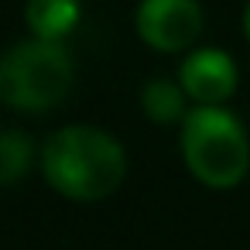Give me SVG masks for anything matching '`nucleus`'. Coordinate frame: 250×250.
I'll list each match as a JSON object with an SVG mask.
<instances>
[{
    "mask_svg": "<svg viewBox=\"0 0 250 250\" xmlns=\"http://www.w3.org/2000/svg\"><path fill=\"white\" fill-rule=\"evenodd\" d=\"M38 165L45 182L72 202H100L113 195L127 175L124 144L89 124H69L48 134Z\"/></svg>",
    "mask_w": 250,
    "mask_h": 250,
    "instance_id": "1",
    "label": "nucleus"
},
{
    "mask_svg": "<svg viewBox=\"0 0 250 250\" xmlns=\"http://www.w3.org/2000/svg\"><path fill=\"white\" fill-rule=\"evenodd\" d=\"M178 144L192 178L209 188H233L250 171L247 127L223 103H199L188 110L178 130Z\"/></svg>",
    "mask_w": 250,
    "mask_h": 250,
    "instance_id": "2",
    "label": "nucleus"
},
{
    "mask_svg": "<svg viewBox=\"0 0 250 250\" xmlns=\"http://www.w3.org/2000/svg\"><path fill=\"white\" fill-rule=\"evenodd\" d=\"M76 83L72 52L52 38H28L0 55V103L21 113L59 106Z\"/></svg>",
    "mask_w": 250,
    "mask_h": 250,
    "instance_id": "3",
    "label": "nucleus"
},
{
    "mask_svg": "<svg viewBox=\"0 0 250 250\" xmlns=\"http://www.w3.org/2000/svg\"><path fill=\"white\" fill-rule=\"evenodd\" d=\"M134 28L147 48L175 55L192 48L202 35V7L199 0H141Z\"/></svg>",
    "mask_w": 250,
    "mask_h": 250,
    "instance_id": "4",
    "label": "nucleus"
},
{
    "mask_svg": "<svg viewBox=\"0 0 250 250\" xmlns=\"http://www.w3.org/2000/svg\"><path fill=\"white\" fill-rule=\"evenodd\" d=\"M178 83L185 86L188 100H195V103H226L240 86V72H236V62L229 52L195 48L182 62Z\"/></svg>",
    "mask_w": 250,
    "mask_h": 250,
    "instance_id": "5",
    "label": "nucleus"
},
{
    "mask_svg": "<svg viewBox=\"0 0 250 250\" xmlns=\"http://www.w3.org/2000/svg\"><path fill=\"white\" fill-rule=\"evenodd\" d=\"M24 21H28L31 35L65 42L76 31V24L83 21V4L79 0H28Z\"/></svg>",
    "mask_w": 250,
    "mask_h": 250,
    "instance_id": "6",
    "label": "nucleus"
},
{
    "mask_svg": "<svg viewBox=\"0 0 250 250\" xmlns=\"http://www.w3.org/2000/svg\"><path fill=\"white\" fill-rule=\"evenodd\" d=\"M185 86L178 79H147L141 89V110L151 124H182L185 120Z\"/></svg>",
    "mask_w": 250,
    "mask_h": 250,
    "instance_id": "7",
    "label": "nucleus"
},
{
    "mask_svg": "<svg viewBox=\"0 0 250 250\" xmlns=\"http://www.w3.org/2000/svg\"><path fill=\"white\" fill-rule=\"evenodd\" d=\"M35 165V141L24 130H0V188L21 182Z\"/></svg>",
    "mask_w": 250,
    "mask_h": 250,
    "instance_id": "8",
    "label": "nucleus"
},
{
    "mask_svg": "<svg viewBox=\"0 0 250 250\" xmlns=\"http://www.w3.org/2000/svg\"><path fill=\"white\" fill-rule=\"evenodd\" d=\"M243 35H247V42H250V4L243 7Z\"/></svg>",
    "mask_w": 250,
    "mask_h": 250,
    "instance_id": "9",
    "label": "nucleus"
}]
</instances>
